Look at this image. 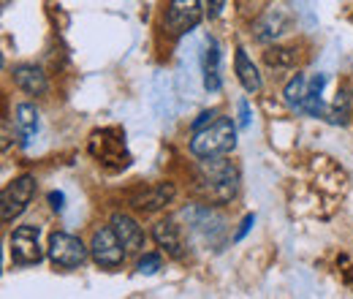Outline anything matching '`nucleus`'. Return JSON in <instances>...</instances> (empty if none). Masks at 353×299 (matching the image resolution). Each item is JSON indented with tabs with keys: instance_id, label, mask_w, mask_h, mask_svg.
<instances>
[{
	"instance_id": "obj_5",
	"label": "nucleus",
	"mask_w": 353,
	"mask_h": 299,
	"mask_svg": "<svg viewBox=\"0 0 353 299\" xmlns=\"http://www.w3.org/2000/svg\"><path fill=\"white\" fill-rule=\"evenodd\" d=\"M90 253L95 258L98 267H106V269H114L123 264L125 258V245L120 242L117 231L112 226H101L95 234H92V242H90Z\"/></svg>"
},
{
	"instance_id": "obj_22",
	"label": "nucleus",
	"mask_w": 353,
	"mask_h": 299,
	"mask_svg": "<svg viewBox=\"0 0 353 299\" xmlns=\"http://www.w3.org/2000/svg\"><path fill=\"white\" fill-rule=\"evenodd\" d=\"M136 269H139V275H155L158 269H161V256L158 253H147V256L139 258V264H136Z\"/></svg>"
},
{
	"instance_id": "obj_2",
	"label": "nucleus",
	"mask_w": 353,
	"mask_h": 299,
	"mask_svg": "<svg viewBox=\"0 0 353 299\" xmlns=\"http://www.w3.org/2000/svg\"><path fill=\"white\" fill-rule=\"evenodd\" d=\"M236 147V126L231 117H218L212 126L196 131L190 139V153L196 158H215L225 155Z\"/></svg>"
},
{
	"instance_id": "obj_25",
	"label": "nucleus",
	"mask_w": 353,
	"mask_h": 299,
	"mask_svg": "<svg viewBox=\"0 0 353 299\" xmlns=\"http://www.w3.org/2000/svg\"><path fill=\"white\" fill-rule=\"evenodd\" d=\"M250 126V106L248 101H239V128H248Z\"/></svg>"
},
{
	"instance_id": "obj_16",
	"label": "nucleus",
	"mask_w": 353,
	"mask_h": 299,
	"mask_svg": "<svg viewBox=\"0 0 353 299\" xmlns=\"http://www.w3.org/2000/svg\"><path fill=\"white\" fill-rule=\"evenodd\" d=\"M234 68H236V77H239V82L242 87L248 90V93H259L264 82H261V74H259V68L253 66V60L248 57V52L239 46L236 49V57H234Z\"/></svg>"
},
{
	"instance_id": "obj_21",
	"label": "nucleus",
	"mask_w": 353,
	"mask_h": 299,
	"mask_svg": "<svg viewBox=\"0 0 353 299\" xmlns=\"http://www.w3.org/2000/svg\"><path fill=\"white\" fill-rule=\"evenodd\" d=\"M348 115H351V93H348V90H340L337 98H334V104H332L329 120H332L334 126H343V123L348 120Z\"/></svg>"
},
{
	"instance_id": "obj_3",
	"label": "nucleus",
	"mask_w": 353,
	"mask_h": 299,
	"mask_svg": "<svg viewBox=\"0 0 353 299\" xmlns=\"http://www.w3.org/2000/svg\"><path fill=\"white\" fill-rule=\"evenodd\" d=\"M33 196H36V177L33 174H22L14 182H8L3 188V196H0V220L11 223L14 218H19L30 207Z\"/></svg>"
},
{
	"instance_id": "obj_8",
	"label": "nucleus",
	"mask_w": 353,
	"mask_h": 299,
	"mask_svg": "<svg viewBox=\"0 0 353 299\" xmlns=\"http://www.w3.org/2000/svg\"><path fill=\"white\" fill-rule=\"evenodd\" d=\"M44 258L41 242H39V226H19L11 234V261L17 267H30Z\"/></svg>"
},
{
	"instance_id": "obj_4",
	"label": "nucleus",
	"mask_w": 353,
	"mask_h": 299,
	"mask_svg": "<svg viewBox=\"0 0 353 299\" xmlns=\"http://www.w3.org/2000/svg\"><path fill=\"white\" fill-rule=\"evenodd\" d=\"M90 155H92L98 164L112 166V169H123V166H128V161H131L123 136L114 133V131H95V133L90 136Z\"/></svg>"
},
{
	"instance_id": "obj_6",
	"label": "nucleus",
	"mask_w": 353,
	"mask_h": 299,
	"mask_svg": "<svg viewBox=\"0 0 353 299\" xmlns=\"http://www.w3.org/2000/svg\"><path fill=\"white\" fill-rule=\"evenodd\" d=\"M201 22V3L199 0H172L163 17V30L169 36H185Z\"/></svg>"
},
{
	"instance_id": "obj_13",
	"label": "nucleus",
	"mask_w": 353,
	"mask_h": 299,
	"mask_svg": "<svg viewBox=\"0 0 353 299\" xmlns=\"http://www.w3.org/2000/svg\"><path fill=\"white\" fill-rule=\"evenodd\" d=\"M285 28H288V11L280 8V6L277 8L272 6L264 17H259V22H256L253 30H256V39L266 44V41H274Z\"/></svg>"
},
{
	"instance_id": "obj_14",
	"label": "nucleus",
	"mask_w": 353,
	"mask_h": 299,
	"mask_svg": "<svg viewBox=\"0 0 353 299\" xmlns=\"http://www.w3.org/2000/svg\"><path fill=\"white\" fill-rule=\"evenodd\" d=\"M201 74H204V87L210 93H218L223 87V77H221V46L215 41L207 44L204 49V57H201Z\"/></svg>"
},
{
	"instance_id": "obj_23",
	"label": "nucleus",
	"mask_w": 353,
	"mask_h": 299,
	"mask_svg": "<svg viewBox=\"0 0 353 299\" xmlns=\"http://www.w3.org/2000/svg\"><path fill=\"white\" fill-rule=\"evenodd\" d=\"M215 120H218V112H201V115H199V117H196V120L190 123V131L196 133V131H201V128H207V126H212Z\"/></svg>"
},
{
	"instance_id": "obj_11",
	"label": "nucleus",
	"mask_w": 353,
	"mask_h": 299,
	"mask_svg": "<svg viewBox=\"0 0 353 299\" xmlns=\"http://www.w3.org/2000/svg\"><path fill=\"white\" fill-rule=\"evenodd\" d=\"M112 229L117 231V237H120V242L125 245L128 253H139L144 248V231H141V226L133 220L131 215L114 213L112 215Z\"/></svg>"
},
{
	"instance_id": "obj_17",
	"label": "nucleus",
	"mask_w": 353,
	"mask_h": 299,
	"mask_svg": "<svg viewBox=\"0 0 353 299\" xmlns=\"http://www.w3.org/2000/svg\"><path fill=\"white\" fill-rule=\"evenodd\" d=\"M17 128H19L22 147H28L36 139V133H39V109L33 104H19L17 106Z\"/></svg>"
},
{
	"instance_id": "obj_18",
	"label": "nucleus",
	"mask_w": 353,
	"mask_h": 299,
	"mask_svg": "<svg viewBox=\"0 0 353 299\" xmlns=\"http://www.w3.org/2000/svg\"><path fill=\"white\" fill-rule=\"evenodd\" d=\"M323 85H326V77L323 74H315L307 85V98H305V109L310 117H321L323 112V101H321V93H323Z\"/></svg>"
},
{
	"instance_id": "obj_26",
	"label": "nucleus",
	"mask_w": 353,
	"mask_h": 299,
	"mask_svg": "<svg viewBox=\"0 0 353 299\" xmlns=\"http://www.w3.org/2000/svg\"><path fill=\"white\" fill-rule=\"evenodd\" d=\"M49 204H52L54 213H60V210L65 207V196H63L60 191H52V193H49Z\"/></svg>"
},
{
	"instance_id": "obj_7",
	"label": "nucleus",
	"mask_w": 353,
	"mask_h": 299,
	"mask_svg": "<svg viewBox=\"0 0 353 299\" xmlns=\"http://www.w3.org/2000/svg\"><path fill=\"white\" fill-rule=\"evenodd\" d=\"M49 258L57 264V267H65V269H74L79 264H85L88 258V248L79 237L74 234H65V231H54L49 237Z\"/></svg>"
},
{
	"instance_id": "obj_28",
	"label": "nucleus",
	"mask_w": 353,
	"mask_h": 299,
	"mask_svg": "<svg viewBox=\"0 0 353 299\" xmlns=\"http://www.w3.org/2000/svg\"><path fill=\"white\" fill-rule=\"evenodd\" d=\"M8 144H11V123L3 120V150H8Z\"/></svg>"
},
{
	"instance_id": "obj_24",
	"label": "nucleus",
	"mask_w": 353,
	"mask_h": 299,
	"mask_svg": "<svg viewBox=\"0 0 353 299\" xmlns=\"http://www.w3.org/2000/svg\"><path fill=\"white\" fill-rule=\"evenodd\" d=\"M253 223H256V215H245V220L239 223V231L234 234V242H242V240L248 237V231L253 229Z\"/></svg>"
},
{
	"instance_id": "obj_20",
	"label": "nucleus",
	"mask_w": 353,
	"mask_h": 299,
	"mask_svg": "<svg viewBox=\"0 0 353 299\" xmlns=\"http://www.w3.org/2000/svg\"><path fill=\"white\" fill-rule=\"evenodd\" d=\"M307 79L302 77V74H296L288 85H285V104L291 106V109H296V112H302L305 109V98H307Z\"/></svg>"
},
{
	"instance_id": "obj_19",
	"label": "nucleus",
	"mask_w": 353,
	"mask_h": 299,
	"mask_svg": "<svg viewBox=\"0 0 353 299\" xmlns=\"http://www.w3.org/2000/svg\"><path fill=\"white\" fill-rule=\"evenodd\" d=\"M264 60L269 68L274 71H288L296 66V52L294 49H285V46H272L269 52H264Z\"/></svg>"
},
{
	"instance_id": "obj_10",
	"label": "nucleus",
	"mask_w": 353,
	"mask_h": 299,
	"mask_svg": "<svg viewBox=\"0 0 353 299\" xmlns=\"http://www.w3.org/2000/svg\"><path fill=\"white\" fill-rule=\"evenodd\" d=\"M172 199H174V185L172 182H155V185H147V188L136 191L131 196V204L136 210L155 213V210H163Z\"/></svg>"
},
{
	"instance_id": "obj_9",
	"label": "nucleus",
	"mask_w": 353,
	"mask_h": 299,
	"mask_svg": "<svg viewBox=\"0 0 353 299\" xmlns=\"http://www.w3.org/2000/svg\"><path fill=\"white\" fill-rule=\"evenodd\" d=\"M179 218H182L196 234H204L207 240H215L223 231V226H225L223 215L218 213L212 204H190V207L182 210Z\"/></svg>"
},
{
	"instance_id": "obj_1",
	"label": "nucleus",
	"mask_w": 353,
	"mask_h": 299,
	"mask_svg": "<svg viewBox=\"0 0 353 299\" xmlns=\"http://www.w3.org/2000/svg\"><path fill=\"white\" fill-rule=\"evenodd\" d=\"M193 182L207 204H228L239 193V169L223 155L201 158L193 171Z\"/></svg>"
},
{
	"instance_id": "obj_15",
	"label": "nucleus",
	"mask_w": 353,
	"mask_h": 299,
	"mask_svg": "<svg viewBox=\"0 0 353 299\" xmlns=\"http://www.w3.org/2000/svg\"><path fill=\"white\" fill-rule=\"evenodd\" d=\"M152 237H155V242H158L169 256H182V231H179V226H176L174 220H161V223H155Z\"/></svg>"
},
{
	"instance_id": "obj_27",
	"label": "nucleus",
	"mask_w": 353,
	"mask_h": 299,
	"mask_svg": "<svg viewBox=\"0 0 353 299\" xmlns=\"http://www.w3.org/2000/svg\"><path fill=\"white\" fill-rule=\"evenodd\" d=\"M225 0H210V17H221Z\"/></svg>"
},
{
	"instance_id": "obj_12",
	"label": "nucleus",
	"mask_w": 353,
	"mask_h": 299,
	"mask_svg": "<svg viewBox=\"0 0 353 299\" xmlns=\"http://www.w3.org/2000/svg\"><path fill=\"white\" fill-rule=\"evenodd\" d=\"M14 82H17V87H19L22 93H28V95H44L46 90H49L46 74L39 66H33V63L17 66V68H14Z\"/></svg>"
}]
</instances>
